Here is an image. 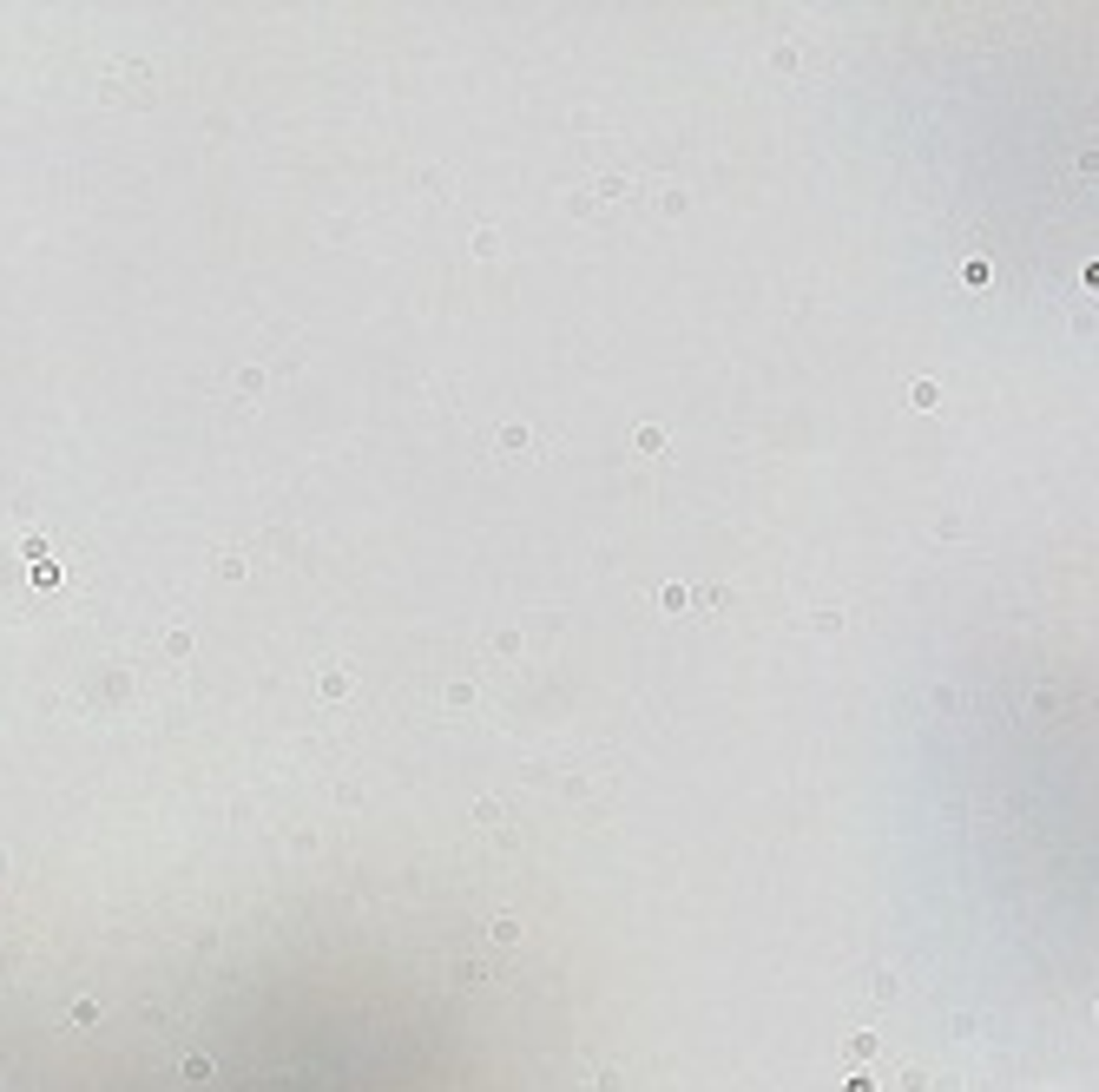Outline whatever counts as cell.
I'll use <instances>...</instances> for the list:
<instances>
[{
    "mask_svg": "<svg viewBox=\"0 0 1099 1092\" xmlns=\"http://www.w3.org/2000/svg\"><path fill=\"white\" fill-rule=\"evenodd\" d=\"M316 691H323V698H342V691H349V671H342V665H329V671L316 678Z\"/></svg>",
    "mask_w": 1099,
    "mask_h": 1092,
    "instance_id": "9c48e42d",
    "label": "cell"
},
{
    "mask_svg": "<svg viewBox=\"0 0 1099 1092\" xmlns=\"http://www.w3.org/2000/svg\"><path fill=\"white\" fill-rule=\"evenodd\" d=\"M487 941H501V948L520 941V921H514V915H494V921H487Z\"/></svg>",
    "mask_w": 1099,
    "mask_h": 1092,
    "instance_id": "ba28073f",
    "label": "cell"
},
{
    "mask_svg": "<svg viewBox=\"0 0 1099 1092\" xmlns=\"http://www.w3.org/2000/svg\"><path fill=\"white\" fill-rule=\"evenodd\" d=\"M125 691H132V684H125V671H112L106 684H99V698H106V705H119V698H125Z\"/></svg>",
    "mask_w": 1099,
    "mask_h": 1092,
    "instance_id": "9a60e30c",
    "label": "cell"
},
{
    "mask_svg": "<svg viewBox=\"0 0 1099 1092\" xmlns=\"http://www.w3.org/2000/svg\"><path fill=\"white\" fill-rule=\"evenodd\" d=\"M165 652H172V658H191V632H165Z\"/></svg>",
    "mask_w": 1099,
    "mask_h": 1092,
    "instance_id": "2e32d148",
    "label": "cell"
},
{
    "mask_svg": "<svg viewBox=\"0 0 1099 1092\" xmlns=\"http://www.w3.org/2000/svg\"><path fill=\"white\" fill-rule=\"evenodd\" d=\"M92 79H99V99H106V106H152L159 99V73L145 60H99Z\"/></svg>",
    "mask_w": 1099,
    "mask_h": 1092,
    "instance_id": "6da1fadb",
    "label": "cell"
},
{
    "mask_svg": "<svg viewBox=\"0 0 1099 1092\" xmlns=\"http://www.w3.org/2000/svg\"><path fill=\"white\" fill-rule=\"evenodd\" d=\"M810 632H817V638H836V632H842V606H817V612H810Z\"/></svg>",
    "mask_w": 1099,
    "mask_h": 1092,
    "instance_id": "5b68a950",
    "label": "cell"
},
{
    "mask_svg": "<svg viewBox=\"0 0 1099 1092\" xmlns=\"http://www.w3.org/2000/svg\"><path fill=\"white\" fill-rule=\"evenodd\" d=\"M494 448H501L507 461H533V455H540V434H533L527 421H507L501 434H494Z\"/></svg>",
    "mask_w": 1099,
    "mask_h": 1092,
    "instance_id": "7a4b0ae2",
    "label": "cell"
},
{
    "mask_svg": "<svg viewBox=\"0 0 1099 1092\" xmlns=\"http://www.w3.org/2000/svg\"><path fill=\"white\" fill-rule=\"evenodd\" d=\"M592 191H599V197H639V178H632V171H606Z\"/></svg>",
    "mask_w": 1099,
    "mask_h": 1092,
    "instance_id": "277c9868",
    "label": "cell"
},
{
    "mask_svg": "<svg viewBox=\"0 0 1099 1092\" xmlns=\"http://www.w3.org/2000/svg\"><path fill=\"white\" fill-rule=\"evenodd\" d=\"M218 579H244V553H224V560H218Z\"/></svg>",
    "mask_w": 1099,
    "mask_h": 1092,
    "instance_id": "ac0fdd59",
    "label": "cell"
},
{
    "mask_svg": "<svg viewBox=\"0 0 1099 1092\" xmlns=\"http://www.w3.org/2000/svg\"><path fill=\"white\" fill-rule=\"evenodd\" d=\"M770 66H777V73H796V66H804V53H796V46H770Z\"/></svg>",
    "mask_w": 1099,
    "mask_h": 1092,
    "instance_id": "5bb4252c",
    "label": "cell"
},
{
    "mask_svg": "<svg viewBox=\"0 0 1099 1092\" xmlns=\"http://www.w3.org/2000/svg\"><path fill=\"white\" fill-rule=\"evenodd\" d=\"M659 606H665V612H685V606H691V586H678V579L659 586Z\"/></svg>",
    "mask_w": 1099,
    "mask_h": 1092,
    "instance_id": "52a82bcc",
    "label": "cell"
},
{
    "mask_svg": "<svg viewBox=\"0 0 1099 1092\" xmlns=\"http://www.w3.org/2000/svg\"><path fill=\"white\" fill-rule=\"evenodd\" d=\"M441 698H448V705H455V711H468V705H474V684H468V678H455V684H448V691H441Z\"/></svg>",
    "mask_w": 1099,
    "mask_h": 1092,
    "instance_id": "7c38bea8",
    "label": "cell"
},
{
    "mask_svg": "<svg viewBox=\"0 0 1099 1092\" xmlns=\"http://www.w3.org/2000/svg\"><path fill=\"white\" fill-rule=\"evenodd\" d=\"M494 652L514 658V652H520V625H501V632H494Z\"/></svg>",
    "mask_w": 1099,
    "mask_h": 1092,
    "instance_id": "4fadbf2b",
    "label": "cell"
},
{
    "mask_svg": "<svg viewBox=\"0 0 1099 1092\" xmlns=\"http://www.w3.org/2000/svg\"><path fill=\"white\" fill-rule=\"evenodd\" d=\"M909 402H915V408H935V402H941V388L922 375V382H909Z\"/></svg>",
    "mask_w": 1099,
    "mask_h": 1092,
    "instance_id": "30bf717a",
    "label": "cell"
},
{
    "mask_svg": "<svg viewBox=\"0 0 1099 1092\" xmlns=\"http://www.w3.org/2000/svg\"><path fill=\"white\" fill-rule=\"evenodd\" d=\"M639 455H665V428L645 421V428H639Z\"/></svg>",
    "mask_w": 1099,
    "mask_h": 1092,
    "instance_id": "8fae6325",
    "label": "cell"
},
{
    "mask_svg": "<svg viewBox=\"0 0 1099 1092\" xmlns=\"http://www.w3.org/2000/svg\"><path fill=\"white\" fill-rule=\"evenodd\" d=\"M685 205H691L685 184H659V211H665V218H685Z\"/></svg>",
    "mask_w": 1099,
    "mask_h": 1092,
    "instance_id": "8992f818",
    "label": "cell"
},
{
    "mask_svg": "<svg viewBox=\"0 0 1099 1092\" xmlns=\"http://www.w3.org/2000/svg\"><path fill=\"white\" fill-rule=\"evenodd\" d=\"M0 875H7V849H0Z\"/></svg>",
    "mask_w": 1099,
    "mask_h": 1092,
    "instance_id": "d6986e66",
    "label": "cell"
},
{
    "mask_svg": "<svg viewBox=\"0 0 1099 1092\" xmlns=\"http://www.w3.org/2000/svg\"><path fill=\"white\" fill-rule=\"evenodd\" d=\"M501 816H507L501 803H474V823H481V829H494V823H501Z\"/></svg>",
    "mask_w": 1099,
    "mask_h": 1092,
    "instance_id": "e0dca14e",
    "label": "cell"
},
{
    "mask_svg": "<svg viewBox=\"0 0 1099 1092\" xmlns=\"http://www.w3.org/2000/svg\"><path fill=\"white\" fill-rule=\"evenodd\" d=\"M231 388H237V395H244V402H257V395H264V388H270V369H257V362H244V369H237V375H231Z\"/></svg>",
    "mask_w": 1099,
    "mask_h": 1092,
    "instance_id": "3957f363",
    "label": "cell"
}]
</instances>
